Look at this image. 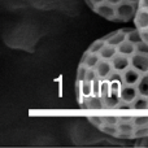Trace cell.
Returning a JSON list of instances; mask_svg holds the SVG:
<instances>
[{
  "mask_svg": "<svg viewBox=\"0 0 148 148\" xmlns=\"http://www.w3.org/2000/svg\"><path fill=\"white\" fill-rule=\"evenodd\" d=\"M136 5L134 3H130L127 0H123L121 1L118 5H116V17L114 21H121V22H126V21H130L135 17L136 14Z\"/></svg>",
  "mask_w": 148,
  "mask_h": 148,
  "instance_id": "1",
  "label": "cell"
},
{
  "mask_svg": "<svg viewBox=\"0 0 148 148\" xmlns=\"http://www.w3.org/2000/svg\"><path fill=\"white\" fill-rule=\"evenodd\" d=\"M94 12H96L99 16L104 17L105 20H109V21H114L117 14H116V5L109 4L108 1H104L101 4L96 5Z\"/></svg>",
  "mask_w": 148,
  "mask_h": 148,
  "instance_id": "2",
  "label": "cell"
},
{
  "mask_svg": "<svg viewBox=\"0 0 148 148\" xmlns=\"http://www.w3.org/2000/svg\"><path fill=\"white\" fill-rule=\"evenodd\" d=\"M131 66L135 68L142 74H147L148 73V55L135 52L131 56Z\"/></svg>",
  "mask_w": 148,
  "mask_h": 148,
  "instance_id": "3",
  "label": "cell"
},
{
  "mask_svg": "<svg viewBox=\"0 0 148 148\" xmlns=\"http://www.w3.org/2000/svg\"><path fill=\"white\" fill-rule=\"evenodd\" d=\"M110 62H112V65H113V70H117V72L123 73L126 69H129V68L131 66V57L117 53L112 60H110Z\"/></svg>",
  "mask_w": 148,
  "mask_h": 148,
  "instance_id": "4",
  "label": "cell"
},
{
  "mask_svg": "<svg viewBox=\"0 0 148 148\" xmlns=\"http://www.w3.org/2000/svg\"><path fill=\"white\" fill-rule=\"evenodd\" d=\"M139 96L138 94V88L136 86H130V84H123L120 90V97L122 101H127V103H133L136 97Z\"/></svg>",
  "mask_w": 148,
  "mask_h": 148,
  "instance_id": "5",
  "label": "cell"
},
{
  "mask_svg": "<svg viewBox=\"0 0 148 148\" xmlns=\"http://www.w3.org/2000/svg\"><path fill=\"white\" fill-rule=\"evenodd\" d=\"M142 75H143V74L140 72H138L135 68L130 66L129 69H126L125 72H123V83L130 84V86H136V84L139 83V81H140Z\"/></svg>",
  "mask_w": 148,
  "mask_h": 148,
  "instance_id": "6",
  "label": "cell"
},
{
  "mask_svg": "<svg viewBox=\"0 0 148 148\" xmlns=\"http://www.w3.org/2000/svg\"><path fill=\"white\" fill-rule=\"evenodd\" d=\"M95 70H96V73H97V75H99L100 79H107L108 77H109V74L113 72V65L109 60L101 59L99 61V64L96 65Z\"/></svg>",
  "mask_w": 148,
  "mask_h": 148,
  "instance_id": "7",
  "label": "cell"
},
{
  "mask_svg": "<svg viewBox=\"0 0 148 148\" xmlns=\"http://www.w3.org/2000/svg\"><path fill=\"white\" fill-rule=\"evenodd\" d=\"M134 21H135V27L139 29V30L148 29V9L138 8L136 14L134 17Z\"/></svg>",
  "mask_w": 148,
  "mask_h": 148,
  "instance_id": "8",
  "label": "cell"
},
{
  "mask_svg": "<svg viewBox=\"0 0 148 148\" xmlns=\"http://www.w3.org/2000/svg\"><path fill=\"white\" fill-rule=\"evenodd\" d=\"M101 60L99 53H92V52L87 51L86 53L82 56L81 60V64L86 65L87 68H96V65L99 64V61Z\"/></svg>",
  "mask_w": 148,
  "mask_h": 148,
  "instance_id": "9",
  "label": "cell"
},
{
  "mask_svg": "<svg viewBox=\"0 0 148 148\" xmlns=\"http://www.w3.org/2000/svg\"><path fill=\"white\" fill-rule=\"evenodd\" d=\"M87 105H88V110H101L104 108V100L101 96H96V95H91V96L86 97Z\"/></svg>",
  "mask_w": 148,
  "mask_h": 148,
  "instance_id": "10",
  "label": "cell"
},
{
  "mask_svg": "<svg viewBox=\"0 0 148 148\" xmlns=\"http://www.w3.org/2000/svg\"><path fill=\"white\" fill-rule=\"evenodd\" d=\"M117 51H118V53L131 57L136 52V46L134 43H131L130 40H127V39H126L125 42H122V43L117 47Z\"/></svg>",
  "mask_w": 148,
  "mask_h": 148,
  "instance_id": "11",
  "label": "cell"
},
{
  "mask_svg": "<svg viewBox=\"0 0 148 148\" xmlns=\"http://www.w3.org/2000/svg\"><path fill=\"white\" fill-rule=\"evenodd\" d=\"M104 108L105 109H116L117 105L121 103V97H120V94L117 92H110L109 96L104 97Z\"/></svg>",
  "mask_w": 148,
  "mask_h": 148,
  "instance_id": "12",
  "label": "cell"
},
{
  "mask_svg": "<svg viewBox=\"0 0 148 148\" xmlns=\"http://www.w3.org/2000/svg\"><path fill=\"white\" fill-rule=\"evenodd\" d=\"M117 53H118L117 47L110 46V44H105L104 48L100 51L99 55H100V57H101L103 60H109V61H110V60H112Z\"/></svg>",
  "mask_w": 148,
  "mask_h": 148,
  "instance_id": "13",
  "label": "cell"
},
{
  "mask_svg": "<svg viewBox=\"0 0 148 148\" xmlns=\"http://www.w3.org/2000/svg\"><path fill=\"white\" fill-rule=\"evenodd\" d=\"M133 110L135 112H147L148 110V99L144 96H138L133 101Z\"/></svg>",
  "mask_w": 148,
  "mask_h": 148,
  "instance_id": "14",
  "label": "cell"
},
{
  "mask_svg": "<svg viewBox=\"0 0 148 148\" xmlns=\"http://www.w3.org/2000/svg\"><path fill=\"white\" fill-rule=\"evenodd\" d=\"M136 88H138L139 96H144L148 99V73L142 75L139 83L136 84Z\"/></svg>",
  "mask_w": 148,
  "mask_h": 148,
  "instance_id": "15",
  "label": "cell"
},
{
  "mask_svg": "<svg viewBox=\"0 0 148 148\" xmlns=\"http://www.w3.org/2000/svg\"><path fill=\"white\" fill-rule=\"evenodd\" d=\"M126 34L123 33V31H117L116 33V35H113L112 38L109 39V40H107V44H110V46H114V47H118L122 42H125L126 40Z\"/></svg>",
  "mask_w": 148,
  "mask_h": 148,
  "instance_id": "16",
  "label": "cell"
},
{
  "mask_svg": "<svg viewBox=\"0 0 148 148\" xmlns=\"http://www.w3.org/2000/svg\"><path fill=\"white\" fill-rule=\"evenodd\" d=\"M118 131L125 134H134L135 130V125L133 121H127V122H118Z\"/></svg>",
  "mask_w": 148,
  "mask_h": 148,
  "instance_id": "17",
  "label": "cell"
},
{
  "mask_svg": "<svg viewBox=\"0 0 148 148\" xmlns=\"http://www.w3.org/2000/svg\"><path fill=\"white\" fill-rule=\"evenodd\" d=\"M126 39L127 40H130L131 43H134L136 46L138 43H140V42H143V38H142V33L139 29H134L133 31H130V33L127 34V36H126Z\"/></svg>",
  "mask_w": 148,
  "mask_h": 148,
  "instance_id": "18",
  "label": "cell"
},
{
  "mask_svg": "<svg viewBox=\"0 0 148 148\" xmlns=\"http://www.w3.org/2000/svg\"><path fill=\"white\" fill-rule=\"evenodd\" d=\"M105 44H107V42L105 40H103V39H97V40H95L94 43L90 46L88 51L92 52V53H100V51L104 48Z\"/></svg>",
  "mask_w": 148,
  "mask_h": 148,
  "instance_id": "19",
  "label": "cell"
},
{
  "mask_svg": "<svg viewBox=\"0 0 148 148\" xmlns=\"http://www.w3.org/2000/svg\"><path fill=\"white\" fill-rule=\"evenodd\" d=\"M81 90H82V95L83 97H88L92 95V82L90 81H83L81 82Z\"/></svg>",
  "mask_w": 148,
  "mask_h": 148,
  "instance_id": "20",
  "label": "cell"
},
{
  "mask_svg": "<svg viewBox=\"0 0 148 148\" xmlns=\"http://www.w3.org/2000/svg\"><path fill=\"white\" fill-rule=\"evenodd\" d=\"M101 131H104L105 134L112 135V136H117L118 133H120L117 125H108V123H104V125L101 126Z\"/></svg>",
  "mask_w": 148,
  "mask_h": 148,
  "instance_id": "21",
  "label": "cell"
},
{
  "mask_svg": "<svg viewBox=\"0 0 148 148\" xmlns=\"http://www.w3.org/2000/svg\"><path fill=\"white\" fill-rule=\"evenodd\" d=\"M110 91H112V88H110L109 81H107V79H101V90H100V96L104 99V97L109 96Z\"/></svg>",
  "mask_w": 148,
  "mask_h": 148,
  "instance_id": "22",
  "label": "cell"
},
{
  "mask_svg": "<svg viewBox=\"0 0 148 148\" xmlns=\"http://www.w3.org/2000/svg\"><path fill=\"white\" fill-rule=\"evenodd\" d=\"M87 72H88V68L86 65L81 64L77 70V82H83L86 81V77H87Z\"/></svg>",
  "mask_w": 148,
  "mask_h": 148,
  "instance_id": "23",
  "label": "cell"
},
{
  "mask_svg": "<svg viewBox=\"0 0 148 148\" xmlns=\"http://www.w3.org/2000/svg\"><path fill=\"white\" fill-rule=\"evenodd\" d=\"M148 135V125L146 126H136L134 130V138H144Z\"/></svg>",
  "mask_w": 148,
  "mask_h": 148,
  "instance_id": "24",
  "label": "cell"
},
{
  "mask_svg": "<svg viewBox=\"0 0 148 148\" xmlns=\"http://www.w3.org/2000/svg\"><path fill=\"white\" fill-rule=\"evenodd\" d=\"M134 125L136 126H146L148 125V114H139V116H135L133 120Z\"/></svg>",
  "mask_w": 148,
  "mask_h": 148,
  "instance_id": "25",
  "label": "cell"
},
{
  "mask_svg": "<svg viewBox=\"0 0 148 148\" xmlns=\"http://www.w3.org/2000/svg\"><path fill=\"white\" fill-rule=\"evenodd\" d=\"M116 110H118V112H131L133 110V103H127V101H122L121 100V103L117 105V108H116Z\"/></svg>",
  "mask_w": 148,
  "mask_h": 148,
  "instance_id": "26",
  "label": "cell"
},
{
  "mask_svg": "<svg viewBox=\"0 0 148 148\" xmlns=\"http://www.w3.org/2000/svg\"><path fill=\"white\" fill-rule=\"evenodd\" d=\"M100 90H101V79L96 78L92 82V95L100 96Z\"/></svg>",
  "mask_w": 148,
  "mask_h": 148,
  "instance_id": "27",
  "label": "cell"
},
{
  "mask_svg": "<svg viewBox=\"0 0 148 148\" xmlns=\"http://www.w3.org/2000/svg\"><path fill=\"white\" fill-rule=\"evenodd\" d=\"M88 120H90V122L94 123L97 127H101L104 125V117H100V116H91Z\"/></svg>",
  "mask_w": 148,
  "mask_h": 148,
  "instance_id": "28",
  "label": "cell"
},
{
  "mask_svg": "<svg viewBox=\"0 0 148 148\" xmlns=\"http://www.w3.org/2000/svg\"><path fill=\"white\" fill-rule=\"evenodd\" d=\"M118 116H104V123L108 125H118Z\"/></svg>",
  "mask_w": 148,
  "mask_h": 148,
  "instance_id": "29",
  "label": "cell"
},
{
  "mask_svg": "<svg viewBox=\"0 0 148 148\" xmlns=\"http://www.w3.org/2000/svg\"><path fill=\"white\" fill-rule=\"evenodd\" d=\"M136 52L148 55V43H146V42H140V43H138L136 44Z\"/></svg>",
  "mask_w": 148,
  "mask_h": 148,
  "instance_id": "30",
  "label": "cell"
},
{
  "mask_svg": "<svg viewBox=\"0 0 148 148\" xmlns=\"http://www.w3.org/2000/svg\"><path fill=\"white\" fill-rule=\"evenodd\" d=\"M96 78H99V75H97L95 68H88V72H87L86 79H87V81H90V82H94Z\"/></svg>",
  "mask_w": 148,
  "mask_h": 148,
  "instance_id": "31",
  "label": "cell"
},
{
  "mask_svg": "<svg viewBox=\"0 0 148 148\" xmlns=\"http://www.w3.org/2000/svg\"><path fill=\"white\" fill-rule=\"evenodd\" d=\"M136 146L148 148V135L144 136V138H136Z\"/></svg>",
  "mask_w": 148,
  "mask_h": 148,
  "instance_id": "32",
  "label": "cell"
},
{
  "mask_svg": "<svg viewBox=\"0 0 148 148\" xmlns=\"http://www.w3.org/2000/svg\"><path fill=\"white\" fill-rule=\"evenodd\" d=\"M118 120H120V122H127V121H133L134 117L133 116H127V114H123V116H118Z\"/></svg>",
  "mask_w": 148,
  "mask_h": 148,
  "instance_id": "33",
  "label": "cell"
},
{
  "mask_svg": "<svg viewBox=\"0 0 148 148\" xmlns=\"http://www.w3.org/2000/svg\"><path fill=\"white\" fill-rule=\"evenodd\" d=\"M140 33H142V38H143V42L148 43V29H146V30H140Z\"/></svg>",
  "mask_w": 148,
  "mask_h": 148,
  "instance_id": "34",
  "label": "cell"
},
{
  "mask_svg": "<svg viewBox=\"0 0 148 148\" xmlns=\"http://www.w3.org/2000/svg\"><path fill=\"white\" fill-rule=\"evenodd\" d=\"M139 8L148 9V0H140V1H139Z\"/></svg>",
  "mask_w": 148,
  "mask_h": 148,
  "instance_id": "35",
  "label": "cell"
},
{
  "mask_svg": "<svg viewBox=\"0 0 148 148\" xmlns=\"http://www.w3.org/2000/svg\"><path fill=\"white\" fill-rule=\"evenodd\" d=\"M86 3H87V5H88V7L91 8L92 10H95V8H96V5L94 4V1H92V0H86Z\"/></svg>",
  "mask_w": 148,
  "mask_h": 148,
  "instance_id": "36",
  "label": "cell"
},
{
  "mask_svg": "<svg viewBox=\"0 0 148 148\" xmlns=\"http://www.w3.org/2000/svg\"><path fill=\"white\" fill-rule=\"evenodd\" d=\"M109 4H112V5H118L121 1H123V0H107Z\"/></svg>",
  "mask_w": 148,
  "mask_h": 148,
  "instance_id": "37",
  "label": "cell"
},
{
  "mask_svg": "<svg viewBox=\"0 0 148 148\" xmlns=\"http://www.w3.org/2000/svg\"><path fill=\"white\" fill-rule=\"evenodd\" d=\"M92 1H94V4H95V5H99V4H101V3L107 1V0H92Z\"/></svg>",
  "mask_w": 148,
  "mask_h": 148,
  "instance_id": "38",
  "label": "cell"
},
{
  "mask_svg": "<svg viewBox=\"0 0 148 148\" xmlns=\"http://www.w3.org/2000/svg\"><path fill=\"white\" fill-rule=\"evenodd\" d=\"M127 1H130V3H134V4H138L140 0H127Z\"/></svg>",
  "mask_w": 148,
  "mask_h": 148,
  "instance_id": "39",
  "label": "cell"
}]
</instances>
